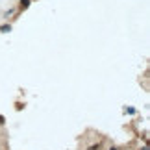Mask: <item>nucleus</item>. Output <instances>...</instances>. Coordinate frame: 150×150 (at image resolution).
I'll list each match as a JSON object with an SVG mask.
<instances>
[{"mask_svg":"<svg viewBox=\"0 0 150 150\" xmlns=\"http://www.w3.org/2000/svg\"><path fill=\"white\" fill-rule=\"evenodd\" d=\"M124 111H126V113H135V109H134V108H124Z\"/></svg>","mask_w":150,"mask_h":150,"instance_id":"3","label":"nucleus"},{"mask_svg":"<svg viewBox=\"0 0 150 150\" xmlns=\"http://www.w3.org/2000/svg\"><path fill=\"white\" fill-rule=\"evenodd\" d=\"M0 32H2V33H9V32H11V26H9V24L0 26Z\"/></svg>","mask_w":150,"mask_h":150,"instance_id":"1","label":"nucleus"},{"mask_svg":"<svg viewBox=\"0 0 150 150\" xmlns=\"http://www.w3.org/2000/svg\"><path fill=\"white\" fill-rule=\"evenodd\" d=\"M109 150H119V148H109Z\"/></svg>","mask_w":150,"mask_h":150,"instance_id":"6","label":"nucleus"},{"mask_svg":"<svg viewBox=\"0 0 150 150\" xmlns=\"http://www.w3.org/2000/svg\"><path fill=\"white\" fill-rule=\"evenodd\" d=\"M30 6V0H21V9H26Z\"/></svg>","mask_w":150,"mask_h":150,"instance_id":"2","label":"nucleus"},{"mask_svg":"<svg viewBox=\"0 0 150 150\" xmlns=\"http://www.w3.org/2000/svg\"><path fill=\"white\" fill-rule=\"evenodd\" d=\"M0 124H4V117H2V115H0Z\"/></svg>","mask_w":150,"mask_h":150,"instance_id":"4","label":"nucleus"},{"mask_svg":"<svg viewBox=\"0 0 150 150\" xmlns=\"http://www.w3.org/2000/svg\"><path fill=\"white\" fill-rule=\"evenodd\" d=\"M143 150H148V146H143Z\"/></svg>","mask_w":150,"mask_h":150,"instance_id":"5","label":"nucleus"}]
</instances>
